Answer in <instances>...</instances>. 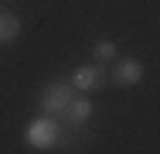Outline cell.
Segmentation results:
<instances>
[{
	"mask_svg": "<svg viewBox=\"0 0 160 154\" xmlns=\"http://www.w3.org/2000/svg\"><path fill=\"white\" fill-rule=\"evenodd\" d=\"M24 140H28L31 151H51V147L62 140V120L51 117V113L34 117V120L28 123V130H24Z\"/></svg>",
	"mask_w": 160,
	"mask_h": 154,
	"instance_id": "obj_1",
	"label": "cell"
},
{
	"mask_svg": "<svg viewBox=\"0 0 160 154\" xmlns=\"http://www.w3.org/2000/svg\"><path fill=\"white\" fill-rule=\"evenodd\" d=\"M143 62L140 58H116L112 62V82L116 86H136L143 82Z\"/></svg>",
	"mask_w": 160,
	"mask_h": 154,
	"instance_id": "obj_4",
	"label": "cell"
},
{
	"mask_svg": "<svg viewBox=\"0 0 160 154\" xmlns=\"http://www.w3.org/2000/svg\"><path fill=\"white\" fill-rule=\"evenodd\" d=\"M92 58L102 62V65H106V62H116V58H119V48H116V41H109V38L96 41V45H92Z\"/></svg>",
	"mask_w": 160,
	"mask_h": 154,
	"instance_id": "obj_7",
	"label": "cell"
},
{
	"mask_svg": "<svg viewBox=\"0 0 160 154\" xmlns=\"http://www.w3.org/2000/svg\"><path fill=\"white\" fill-rule=\"evenodd\" d=\"M92 113H96L92 99H89L85 92H78V96L72 99V106L65 110V117H62V120H68V127H72V130H78V127H85V123L92 120Z\"/></svg>",
	"mask_w": 160,
	"mask_h": 154,
	"instance_id": "obj_5",
	"label": "cell"
},
{
	"mask_svg": "<svg viewBox=\"0 0 160 154\" xmlns=\"http://www.w3.org/2000/svg\"><path fill=\"white\" fill-rule=\"evenodd\" d=\"M68 82H72L78 92H96V89H102V86L109 82V72H106V65H102V62L78 65V69L72 72V79H68Z\"/></svg>",
	"mask_w": 160,
	"mask_h": 154,
	"instance_id": "obj_3",
	"label": "cell"
},
{
	"mask_svg": "<svg viewBox=\"0 0 160 154\" xmlns=\"http://www.w3.org/2000/svg\"><path fill=\"white\" fill-rule=\"evenodd\" d=\"M17 34H21V17L10 10H0V45L17 41Z\"/></svg>",
	"mask_w": 160,
	"mask_h": 154,
	"instance_id": "obj_6",
	"label": "cell"
},
{
	"mask_svg": "<svg viewBox=\"0 0 160 154\" xmlns=\"http://www.w3.org/2000/svg\"><path fill=\"white\" fill-rule=\"evenodd\" d=\"M78 96V89L68 82V79H55V82H48L44 89H41V113H51V117H58L62 120L65 117V110L72 106V99Z\"/></svg>",
	"mask_w": 160,
	"mask_h": 154,
	"instance_id": "obj_2",
	"label": "cell"
}]
</instances>
